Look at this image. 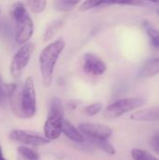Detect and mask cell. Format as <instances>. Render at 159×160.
Wrapping results in <instances>:
<instances>
[{"label":"cell","mask_w":159,"mask_h":160,"mask_svg":"<svg viewBox=\"0 0 159 160\" xmlns=\"http://www.w3.org/2000/svg\"><path fill=\"white\" fill-rule=\"evenodd\" d=\"M144 105L142 98L132 97L118 99L110 104L104 111V117L108 120H112L123 116L124 114L139 109Z\"/></svg>","instance_id":"4"},{"label":"cell","mask_w":159,"mask_h":160,"mask_svg":"<svg viewBox=\"0 0 159 160\" xmlns=\"http://www.w3.org/2000/svg\"><path fill=\"white\" fill-rule=\"evenodd\" d=\"M157 14H158V16H159V8L157 10Z\"/></svg>","instance_id":"28"},{"label":"cell","mask_w":159,"mask_h":160,"mask_svg":"<svg viewBox=\"0 0 159 160\" xmlns=\"http://www.w3.org/2000/svg\"><path fill=\"white\" fill-rule=\"evenodd\" d=\"M91 142L95 146L111 156H114L116 154V149L108 140H91Z\"/></svg>","instance_id":"17"},{"label":"cell","mask_w":159,"mask_h":160,"mask_svg":"<svg viewBox=\"0 0 159 160\" xmlns=\"http://www.w3.org/2000/svg\"><path fill=\"white\" fill-rule=\"evenodd\" d=\"M64 119L48 116L44 124V135L49 141L57 140L62 134V122Z\"/></svg>","instance_id":"10"},{"label":"cell","mask_w":159,"mask_h":160,"mask_svg":"<svg viewBox=\"0 0 159 160\" xmlns=\"http://www.w3.org/2000/svg\"><path fill=\"white\" fill-rule=\"evenodd\" d=\"M130 154L133 160H155L157 158L149 152L142 149H132Z\"/></svg>","instance_id":"20"},{"label":"cell","mask_w":159,"mask_h":160,"mask_svg":"<svg viewBox=\"0 0 159 160\" xmlns=\"http://www.w3.org/2000/svg\"><path fill=\"white\" fill-rule=\"evenodd\" d=\"M9 139L14 142L22 143L24 145H31V146H42L48 144L51 142L46 138L35 134H30L28 132L20 129H14L10 131Z\"/></svg>","instance_id":"8"},{"label":"cell","mask_w":159,"mask_h":160,"mask_svg":"<svg viewBox=\"0 0 159 160\" xmlns=\"http://www.w3.org/2000/svg\"><path fill=\"white\" fill-rule=\"evenodd\" d=\"M150 143H151V146H152V148H153V150L159 155V135H155L152 139H151V142H150Z\"/></svg>","instance_id":"24"},{"label":"cell","mask_w":159,"mask_h":160,"mask_svg":"<svg viewBox=\"0 0 159 160\" xmlns=\"http://www.w3.org/2000/svg\"><path fill=\"white\" fill-rule=\"evenodd\" d=\"M62 133L70 141L74 142L82 143L84 142L83 134L80 131L79 128H76L69 121L63 120L62 122Z\"/></svg>","instance_id":"13"},{"label":"cell","mask_w":159,"mask_h":160,"mask_svg":"<svg viewBox=\"0 0 159 160\" xmlns=\"http://www.w3.org/2000/svg\"><path fill=\"white\" fill-rule=\"evenodd\" d=\"M155 160H159V159H158V158H156V159H155Z\"/></svg>","instance_id":"29"},{"label":"cell","mask_w":159,"mask_h":160,"mask_svg":"<svg viewBox=\"0 0 159 160\" xmlns=\"http://www.w3.org/2000/svg\"><path fill=\"white\" fill-rule=\"evenodd\" d=\"M107 5H127V6H141V0H84L80 6V10L87 11L96 8Z\"/></svg>","instance_id":"9"},{"label":"cell","mask_w":159,"mask_h":160,"mask_svg":"<svg viewBox=\"0 0 159 160\" xmlns=\"http://www.w3.org/2000/svg\"><path fill=\"white\" fill-rule=\"evenodd\" d=\"M10 16L15 24V41L20 45L29 42L34 34V23L24 4L14 3L10 9Z\"/></svg>","instance_id":"3"},{"label":"cell","mask_w":159,"mask_h":160,"mask_svg":"<svg viewBox=\"0 0 159 160\" xmlns=\"http://www.w3.org/2000/svg\"><path fill=\"white\" fill-rule=\"evenodd\" d=\"M82 69L87 74L93 76H101L106 72L107 65L97 54L88 52L83 55Z\"/></svg>","instance_id":"7"},{"label":"cell","mask_w":159,"mask_h":160,"mask_svg":"<svg viewBox=\"0 0 159 160\" xmlns=\"http://www.w3.org/2000/svg\"><path fill=\"white\" fill-rule=\"evenodd\" d=\"M159 74V57H154L146 60L141 67L138 76L140 78H152Z\"/></svg>","instance_id":"12"},{"label":"cell","mask_w":159,"mask_h":160,"mask_svg":"<svg viewBox=\"0 0 159 160\" xmlns=\"http://www.w3.org/2000/svg\"><path fill=\"white\" fill-rule=\"evenodd\" d=\"M79 129L90 140H109L112 135V129L102 124L83 123L79 126Z\"/></svg>","instance_id":"6"},{"label":"cell","mask_w":159,"mask_h":160,"mask_svg":"<svg viewBox=\"0 0 159 160\" xmlns=\"http://www.w3.org/2000/svg\"><path fill=\"white\" fill-rule=\"evenodd\" d=\"M36 49V46L32 42H27L18 50V52L14 54V56L11 59L9 70L10 74L17 78L21 75L22 70L27 67L29 64L31 57L33 55V52Z\"/></svg>","instance_id":"5"},{"label":"cell","mask_w":159,"mask_h":160,"mask_svg":"<svg viewBox=\"0 0 159 160\" xmlns=\"http://www.w3.org/2000/svg\"><path fill=\"white\" fill-rule=\"evenodd\" d=\"M146 1H149V2H151V3H154V4L159 3V0H146Z\"/></svg>","instance_id":"27"},{"label":"cell","mask_w":159,"mask_h":160,"mask_svg":"<svg viewBox=\"0 0 159 160\" xmlns=\"http://www.w3.org/2000/svg\"><path fill=\"white\" fill-rule=\"evenodd\" d=\"M6 84L7 83L3 82L2 77L0 76V104H4L6 102V100L7 99Z\"/></svg>","instance_id":"23"},{"label":"cell","mask_w":159,"mask_h":160,"mask_svg":"<svg viewBox=\"0 0 159 160\" xmlns=\"http://www.w3.org/2000/svg\"><path fill=\"white\" fill-rule=\"evenodd\" d=\"M82 0H54V8L60 12H68L72 10Z\"/></svg>","instance_id":"16"},{"label":"cell","mask_w":159,"mask_h":160,"mask_svg":"<svg viewBox=\"0 0 159 160\" xmlns=\"http://www.w3.org/2000/svg\"><path fill=\"white\" fill-rule=\"evenodd\" d=\"M65 115V109L62 100L59 98H52L50 103V109L48 116H52L60 119H64Z\"/></svg>","instance_id":"15"},{"label":"cell","mask_w":159,"mask_h":160,"mask_svg":"<svg viewBox=\"0 0 159 160\" xmlns=\"http://www.w3.org/2000/svg\"><path fill=\"white\" fill-rule=\"evenodd\" d=\"M26 4L33 13H41L47 7V0H26Z\"/></svg>","instance_id":"18"},{"label":"cell","mask_w":159,"mask_h":160,"mask_svg":"<svg viewBox=\"0 0 159 160\" xmlns=\"http://www.w3.org/2000/svg\"><path fill=\"white\" fill-rule=\"evenodd\" d=\"M146 34L149 38L150 45L155 48L159 49V30L153 27V26H148L146 27Z\"/></svg>","instance_id":"19"},{"label":"cell","mask_w":159,"mask_h":160,"mask_svg":"<svg viewBox=\"0 0 159 160\" xmlns=\"http://www.w3.org/2000/svg\"><path fill=\"white\" fill-rule=\"evenodd\" d=\"M130 119L135 122H158L159 121V106L139 110L131 114Z\"/></svg>","instance_id":"11"},{"label":"cell","mask_w":159,"mask_h":160,"mask_svg":"<svg viewBox=\"0 0 159 160\" xmlns=\"http://www.w3.org/2000/svg\"><path fill=\"white\" fill-rule=\"evenodd\" d=\"M65 24V18H59L56 19L49 23V25L46 27L45 32L43 34V41H49L52 39L56 33L62 28V26Z\"/></svg>","instance_id":"14"},{"label":"cell","mask_w":159,"mask_h":160,"mask_svg":"<svg viewBox=\"0 0 159 160\" xmlns=\"http://www.w3.org/2000/svg\"><path fill=\"white\" fill-rule=\"evenodd\" d=\"M18 160H38V159H29V158H22V157H18Z\"/></svg>","instance_id":"26"},{"label":"cell","mask_w":159,"mask_h":160,"mask_svg":"<svg viewBox=\"0 0 159 160\" xmlns=\"http://www.w3.org/2000/svg\"><path fill=\"white\" fill-rule=\"evenodd\" d=\"M7 96L12 113L22 119H29L37 112V94L34 79L28 76L19 89L15 83H7Z\"/></svg>","instance_id":"1"},{"label":"cell","mask_w":159,"mask_h":160,"mask_svg":"<svg viewBox=\"0 0 159 160\" xmlns=\"http://www.w3.org/2000/svg\"><path fill=\"white\" fill-rule=\"evenodd\" d=\"M17 153L20 157L29 158V159H38V154L32 150L31 148H28L26 146H19L17 148Z\"/></svg>","instance_id":"21"},{"label":"cell","mask_w":159,"mask_h":160,"mask_svg":"<svg viewBox=\"0 0 159 160\" xmlns=\"http://www.w3.org/2000/svg\"><path fill=\"white\" fill-rule=\"evenodd\" d=\"M0 160H6V158L3 157V153H2V147H1V144H0Z\"/></svg>","instance_id":"25"},{"label":"cell","mask_w":159,"mask_h":160,"mask_svg":"<svg viewBox=\"0 0 159 160\" xmlns=\"http://www.w3.org/2000/svg\"><path fill=\"white\" fill-rule=\"evenodd\" d=\"M102 110H103V103L100 101H97V102H95L86 106L84 108V112L88 116H95L98 114Z\"/></svg>","instance_id":"22"},{"label":"cell","mask_w":159,"mask_h":160,"mask_svg":"<svg viewBox=\"0 0 159 160\" xmlns=\"http://www.w3.org/2000/svg\"><path fill=\"white\" fill-rule=\"evenodd\" d=\"M65 40L63 38H57L48 44L39 54V70L42 78V82L45 87H49L52 84L56 63L63 51L65 50Z\"/></svg>","instance_id":"2"}]
</instances>
